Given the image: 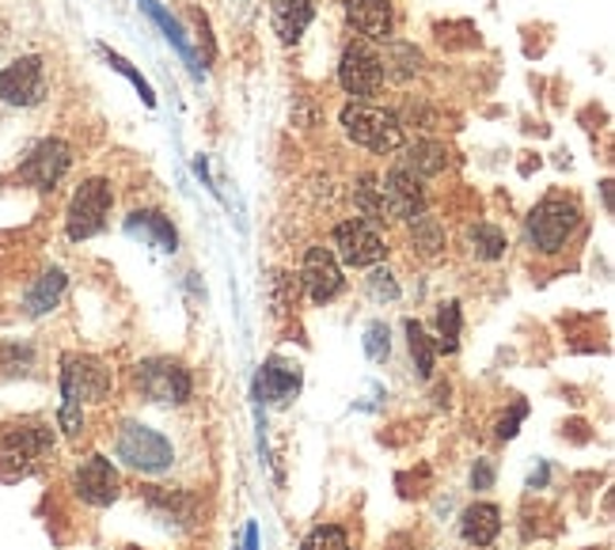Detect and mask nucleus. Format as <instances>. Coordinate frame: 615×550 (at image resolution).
<instances>
[{
    "label": "nucleus",
    "mask_w": 615,
    "mask_h": 550,
    "mask_svg": "<svg viewBox=\"0 0 615 550\" xmlns=\"http://www.w3.org/2000/svg\"><path fill=\"white\" fill-rule=\"evenodd\" d=\"M54 452V429L46 421H15L0 429V478H23Z\"/></svg>",
    "instance_id": "f257e3e1"
},
{
    "label": "nucleus",
    "mask_w": 615,
    "mask_h": 550,
    "mask_svg": "<svg viewBox=\"0 0 615 550\" xmlns=\"http://www.w3.org/2000/svg\"><path fill=\"white\" fill-rule=\"evenodd\" d=\"M578 228H581V205L574 197H543L525 220L528 244L540 255H559L574 239Z\"/></svg>",
    "instance_id": "f03ea898"
},
{
    "label": "nucleus",
    "mask_w": 615,
    "mask_h": 550,
    "mask_svg": "<svg viewBox=\"0 0 615 550\" xmlns=\"http://www.w3.org/2000/svg\"><path fill=\"white\" fill-rule=\"evenodd\" d=\"M338 122L349 141L369 152L403 149V122H399V115H391V110H384V107H373V103H346Z\"/></svg>",
    "instance_id": "7ed1b4c3"
},
{
    "label": "nucleus",
    "mask_w": 615,
    "mask_h": 550,
    "mask_svg": "<svg viewBox=\"0 0 615 550\" xmlns=\"http://www.w3.org/2000/svg\"><path fill=\"white\" fill-rule=\"evenodd\" d=\"M110 205H115V191H110L107 179H84L65 209V236L73 239V244L99 236V231L107 228Z\"/></svg>",
    "instance_id": "20e7f679"
},
{
    "label": "nucleus",
    "mask_w": 615,
    "mask_h": 550,
    "mask_svg": "<svg viewBox=\"0 0 615 550\" xmlns=\"http://www.w3.org/2000/svg\"><path fill=\"white\" fill-rule=\"evenodd\" d=\"M118 460H126L141 475H164L175 463V449H171L168 436H160L157 429L141 425V421H122L118 429Z\"/></svg>",
    "instance_id": "39448f33"
},
{
    "label": "nucleus",
    "mask_w": 615,
    "mask_h": 550,
    "mask_svg": "<svg viewBox=\"0 0 615 550\" xmlns=\"http://www.w3.org/2000/svg\"><path fill=\"white\" fill-rule=\"evenodd\" d=\"M137 391L144 395L149 402H164V407H179L194 395V380H191V368L183 360H171V357H149L137 365L133 373Z\"/></svg>",
    "instance_id": "423d86ee"
},
{
    "label": "nucleus",
    "mask_w": 615,
    "mask_h": 550,
    "mask_svg": "<svg viewBox=\"0 0 615 550\" xmlns=\"http://www.w3.org/2000/svg\"><path fill=\"white\" fill-rule=\"evenodd\" d=\"M384 76H388V65L384 57L369 50L365 42H349L338 57V84L346 96H354V103L373 99L376 91L384 88Z\"/></svg>",
    "instance_id": "0eeeda50"
},
{
    "label": "nucleus",
    "mask_w": 615,
    "mask_h": 550,
    "mask_svg": "<svg viewBox=\"0 0 615 550\" xmlns=\"http://www.w3.org/2000/svg\"><path fill=\"white\" fill-rule=\"evenodd\" d=\"M68 168H73V149H68V141H62V137H46V141H39L28 157L20 160L15 179H20L23 186H31V191H54L68 175Z\"/></svg>",
    "instance_id": "6e6552de"
},
{
    "label": "nucleus",
    "mask_w": 615,
    "mask_h": 550,
    "mask_svg": "<svg viewBox=\"0 0 615 550\" xmlns=\"http://www.w3.org/2000/svg\"><path fill=\"white\" fill-rule=\"evenodd\" d=\"M115 388V376L99 357L88 354H65L62 357V399L76 402H102Z\"/></svg>",
    "instance_id": "1a4fd4ad"
},
{
    "label": "nucleus",
    "mask_w": 615,
    "mask_h": 550,
    "mask_svg": "<svg viewBox=\"0 0 615 550\" xmlns=\"http://www.w3.org/2000/svg\"><path fill=\"white\" fill-rule=\"evenodd\" d=\"M335 259L342 266H354V270H362V266H376L388 255V244H384V236L373 228V220H342L335 228Z\"/></svg>",
    "instance_id": "9d476101"
},
{
    "label": "nucleus",
    "mask_w": 615,
    "mask_h": 550,
    "mask_svg": "<svg viewBox=\"0 0 615 550\" xmlns=\"http://www.w3.org/2000/svg\"><path fill=\"white\" fill-rule=\"evenodd\" d=\"M42 99H46V65H42V57L28 54L0 68V103H8V107H39Z\"/></svg>",
    "instance_id": "9b49d317"
},
{
    "label": "nucleus",
    "mask_w": 615,
    "mask_h": 550,
    "mask_svg": "<svg viewBox=\"0 0 615 550\" xmlns=\"http://www.w3.org/2000/svg\"><path fill=\"white\" fill-rule=\"evenodd\" d=\"M73 489L84 505L107 509V505H115L118 494H122V475H118V467L107 460V455H88V460L76 467Z\"/></svg>",
    "instance_id": "f8f14e48"
},
{
    "label": "nucleus",
    "mask_w": 615,
    "mask_h": 550,
    "mask_svg": "<svg viewBox=\"0 0 615 550\" xmlns=\"http://www.w3.org/2000/svg\"><path fill=\"white\" fill-rule=\"evenodd\" d=\"M380 202L384 213L396 220H414L418 213H425V191H422V179H414L410 171L396 168L380 179Z\"/></svg>",
    "instance_id": "ddd939ff"
},
{
    "label": "nucleus",
    "mask_w": 615,
    "mask_h": 550,
    "mask_svg": "<svg viewBox=\"0 0 615 550\" xmlns=\"http://www.w3.org/2000/svg\"><path fill=\"white\" fill-rule=\"evenodd\" d=\"M301 285L308 289V296H312L315 304H331L342 292V285H346V281H342V266L327 247H308L304 266H301Z\"/></svg>",
    "instance_id": "4468645a"
},
{
    "label": "nucleus",
    "mask_w": 615,
    "mask_h": 550,
    "mask_svg": "<svg viewBox=\"0 0 615 550\" xmlns=\"http://www.w3.org/2000/svg\"><path fill=\"white\" fill-rule=\"evenodd\" d=\"M342 12H346L349 28L369 42H391V34H396L391 0H342Z\"/></svg>",
    "instance_id": "2eb2a0df"
},
{
    "label": "nucleus",
    "mask_w": 615,
    "mask_h": 550,
    "mask_svg": "<svg viewBox=\"0 0 615 550\" xmlns=\"http://www.w3.org/2000/svg\"><path fill=\"white\" fill-rule=\"evenodd\" d=\"M315 20V4L312 0H270V28L285 46L304 39V31L312 28Z\"/></svg>",
    "instance_id": "dca6fc26"
},
{
    "label": "nucleus",
    "mask_w": 615,
    "mask_h": 550,
    "mask_svg": "<svg viewBox=\"0 0 615 550\" xmlns=\"http://www.w3.org/2000/svg\"><path fill=\"white\" fill-rule=\"evenodd\" d=\"M296 391H301V365L270 357L259 373V395H267L270 402H281V407H285V402L296 399Z\"/></svg>",
    "instance_id": "f3484780"
},
{
    "label": "nucleus",
    "mask_w": 615,
    "mask_h": 550,
    "mask_svg": "<svg viewBox=\"0 0 615 550\" xmlns=\"http://www.w3.org/2000/svg\"><path fill=\"white\" fill-rule=\"evenodd\" d=\"M498 531H501V509L490 502L467 505L464 517H460V536L472 547H490L498 539Z\"/></svg>",
    "instance_id": "a211bd4d"
},
{
    "label": "nucleus",
    "mask_w": 615,
    "mask_h": 550,
    "mask_svg": "<svg viewBox=\"0 0 615 550\" xmlns=\"http://www.w3.org/2000/svg\"><path fill=\"white\" fill-rule=\"evenodd\" d=\"M399 168L410 171L414 179H438L444 175V168H449V149H444L441 141H414L403 149Z\"/></svg>",
    "instance_id": "6ab92c4d"
},
{
    "label": "nucleus",
    "mask_w": 615,
    "mask_h": 550,
    "mask_svg": "<svg viewBox=\"0 0 615 550\" xmlns=\"http://www.w3.org/2000/svg\"><path fill=\"white\" fill-rule=\"evenodd\" d=\"M126 231H130V236H141L144 244L160 247V251H175L179 247V236H175V228H171V220L164 217V213L137 209V213L126 217Z\"/></svg>",
    "instance_id": "aec40b11"
},
{
    "label": "nucleus",
    "mask_w": 615,
    "mask_h": 550,
    "mask_svg": "<svg viewBox=\"0 0 615 550\" xmlns=\"http://www.w3.org/2000/svg\"><path fill=\"white\" fill-rule=\"evenodd\" d=\"M65 285H68L65 270H46V273H42V278L28 289V296H23V312H28L31 320H39V315H50L57 304H62Z\"/></svg>",
    "instance_id": "412c9836"
},
{
    "label": "nucleus",
    "mask_w": 615,
    "mask_h": 550,
    "mask_svg": "<svg viewBox=\"0 0 615 550\" xmlns=\"http://www.w3.org/2000/svg\"><path fill=\"white\" fill-rule=\"evenodd\" d=\"M407 225H410V247H414L422 259H438V255H444L449 236H444V225L438 217H430V213H418V217L407 220Z\"/></svg>",
    "instance_id": "4be33fe9"
},
{
    "label": "nucleus",
    "mask_w": 615,
    "mask_h": 550,
    "mask_svg": "<svg viewBox=\"0 0 615 550\" xmlns=\"http://www.w3.org/2000/svg\"><path fill=\"white\" fill-rule=\"evenodd\" d=\"M137 4H141V8H144V12H149V15H152V23H157V28H160V31H164V39L171 42V46H175V50H179V54H183V57H186V62H191V68H194V73H198V57H194L191 42H186V34H183V28H179V23H175V15H171V12H164V8H160V4H157V0H137Z\"/></svg>",
    "instance_id": "5701e85b"
},
{
    "label": "nucleus",
    "mask_w": 615,
    "mask_h": 550,
    "mask_svg": "<svg viewBox=\"0 0 615 550\" xmlns=\"http://www.w3.org/2000/svg\"><path fill=\"white\" fill-rule=\"evenodd\" d=\"M467 239H472L475 259H483V262L501 259V255H506V247H509L506 231H501L498 225H486V220H478V225L467 228Z\"/></svg>",
    "instance_id": "b1692460"
},
{
    "label": "nucleus",
    "mask_w": 615,
    "mask_h": 550,
    "mask_svg": "<svg viewBox=\"0 0 615 550\" xmlns=\"http://www.w3.org/2000/svg\"><path fill=\"white\" fill-rule=\"evenodd\" d=\"M407 342H410V357H414V368L422 380L433 376V360H438V342L425 334V326L418 320H407Z\"/></svg>",
    "instance_id": "393cba45"
},
{
    "label": "nucleus",
    "mask_w": 615,
    "mask_h": 550,
    "mask_svg": "<svg viewBox=\"0 0 615 550\" xmlns=\"http://www.w3.org/2000/svg\"><path fill=\"white\" fill-rule=\"evenodd\" d=\"M460 304L456 300H449V304H441L438 312V354H456L460 349Z\"/></svg>",
    "instance_id": "a878e982"
},
{
    "label": "nucleus",
    "mask_w": 615,
    "mask_h": 550,
    "mask_svg": "<svg viewBox=\"0 0 615 550\" xmlns=\"http://www.w3.org/2000/svg\"><path fill=\"white\" fill-rule=\"evenodd\" d=\"M354 202L362 209V220H384V202H380V179L362 175L354 186Z\"/></svg>",
    "instance_id": "bb28decb"
},
{
    "label": "nucleus",
    "mask_w": 615,
    "mask_h": 550,
    "mask_svg": "<svg viewBox=\"0 0 615 550\" xmlns=\"http://www.w3.org/2000/svg\"><path fill=\"white\" fill-rule=\"evenodd\" d=\"M99 54H102V57H107V62H110V68H118V73H122V76H126V80H130V84H133V88H137V96H141V99H144V107H157V96H152L149 80H144V76H141V73H137V68H133L130 62H126V57H122V54H115V50H107V46H99Z\"/></svg>",
    "instance_id": "cd10ccee"
},
{
    "label": "nucleus",
    "mask_w": 615,
    "mask_h": 550,
    "mask_svg": "<svg viewBox=\"0 0 615 550\" xmlns=\"http://www.w3.org/2000/svg\"><path fill=\"white\" fill-rule=\"evenodd\" d=\"M301 550H349V539H346V531L335 528V524H320V528L308 531Z\"/></svg>",
    "instance_id": "c85d7f7f"
},
{
    "label": "nucleus",
    "mask_w": 615,
    "mask_h": 550,
    "mask_svg": "<svg viewBox=\"0 0 615 550\" xmlns=\"http://www.w3.org/2000/svg\"><path fill=\"white\" fill-rule=\"evenodd\" d=\"M365 354H369V360H388L391 342H388V326L384 323H369V331H365Z\"/></svg>",
    "instance_id": "c756f323"
},
{
    "label": "nucleus",
    "mask_w": 615,
    "mask_h": 550,
    "mask_svg": "<svg viewBox=\"0 0 615 550\" xmlns=\"http://www.w3.org/2000/svg\"><path fill=\"white\" fill-rule=\"evenodd\" d=\"M388 57H399V73L403 76H414L418 68H422V54H418L414 46H407V42H391V50H388Z\"/></svg>",
    "instance_id": "7c9ffc66"
},
{
    "label": "nucleus",
    "mask_w": 615,
    "mask_h": 550,
    "mask_svg": "<svg viewBox=\"0 0 615 550\" xmlns=\"http://www.w3.org/2000/svg\"><path fill=\"white\" fill-rule=\"evenodd\" d=\"M369 292L376 300H399V285H396V278H391L388 270H376L373 278H369Z\"/></svg>",
    "instance_id": "2f4dec72"
},
{
    "label": "nucleus",
    "mask_w": 615,
    "mask_h": 550,
    "mask_svg": "<svg viewBox=\"0 0 615 550\" xmlns=\"http://www.w3.org/2000/svg\"><path fill=\"white\" fill-rule=\"evenodd\" d=\"M525 414H528V407H525V402H517V407L509 410V418H501V421H498V436H501V441H509V436H517V425H520V421H525Z\"/></svg>",
    "instance_id": "473e14b6"
},
{
    "label": "nucleus",
    "mask_w": 615,
    "mask_h": 550,
    "mask_svg": "<svg viewBox=\"0 0 615 550\" xmlns=\"http://www.w3.org/2000/svg\"><path fill=\"white\" fill-rule=\"evenodd\" d=\"M472 486H475V489H490V486H494V463H490V460H475Z\"/></svg>",
    "instance_id": "72a5a7b5"
},
{
    "label": "nucleus",
    "mask_w": 615,
    "mask_h": 550,
    "mask_svg": "<svg viewBox=\"0 0 615 550\" xmlns=\"http://www.w3.org/2000/svg\"><path fill=\"white\" fill-rule=\"evenodd\" d=\"M244 550H259V531L255 528H247V547Z\"/></svg>",
    "instance_id": "f704fd0d"
}]
</instances>
